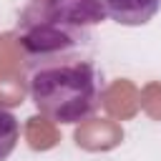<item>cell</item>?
I'll return each instance as SVG.
<instances>
[{"instance_id": "cell-2", "label": "cell", "mask_w": 161, "mask_h": 161, "mask_svg": "<svg viewBox=\"0 0 161 161\" xmlns=\"http://www.w3.org/2000/svg\"><path fill=\"white\" fill-rule=\"evenodd\" d=\"M103 15L101 0H28L15 38L30 60L70 53L91 38V28Z\"/></svg>"}, {"instance_id": "cell-3", "label": "cell", "mask_w": 161, "mask_h": 161, "mask_svg": "<svg viewBox=\"0 0 161 161\" xmlns=\"http://www.w3.org/2000/svg\"><path fill=\"white\" fill-rule=\"evenodd\" d=\"M101 5L103 13L118 25L136 28V25H146L158 13L161 0H101Z\"/></svg>"}, {"instance_id": "cell-1", "label": "cell", "mask_w": 161, "mask_h": 161, "mask_svg": "<svg viewBox=\"0 0 161 161\" xmlns=\"http://www.w3.org/2000/svg\"><path fill=\"white\" fill-rule=\"evenodd\" d=\"M28 93L35 108L55 123L86 121L98 106V70L73 53L30 60Z\"/></svg>"}, {"instance_id": "cell-4", "label": "cell", "mask_w": 161, "mask_h": 161, "mask_svg": "<svg viewBox=\"0 0 161 161\" xmlns=\"http://www.w3.org/2000/svg\"><path fill=\"white\" fill-rule=\"evenodd\" d=\"M18 141H20V123L8 108L0 106V161H8Z\"/></svg>"}]
</instances>
